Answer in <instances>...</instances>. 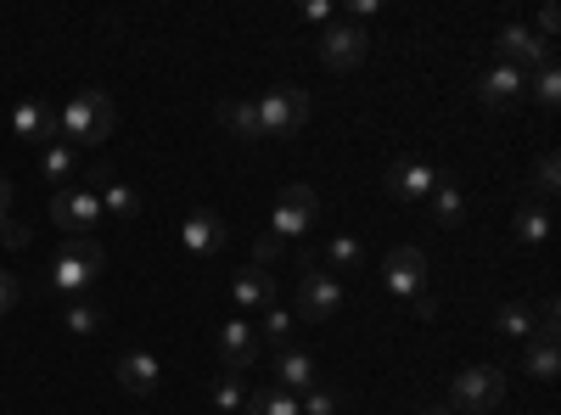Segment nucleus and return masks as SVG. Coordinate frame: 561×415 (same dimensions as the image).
Masks as SVG:
<instances>
[{"instance_id": "8", "label": "nucleus", "mask_w": 561, "mask_h": 415, "mask_svg": "<svg viewBox=\"0 0 561 415\" xmlns=\"http://www.w3.org/2000/svg\"><path fill=\"white\" fill-rule=\"evenodd\" d=\"M51 219L68 230V237H90V230H96L107 214H102V197H96V192H90L84 180H79V186L57 192V203H51Z\"/></svg>"}, {"instance_id": "5", "label": "nucleus", "mask_w": 561, "mask_h": 415, "mask_svg": "<svg viewBox=\"0 0 561 415\" xmlns=\"http://www.w3.org/2000/svg\"><path fill=\"white\" fill-rule=\"evenodd\" d=\"M96 275H102V247L90 242V237H73V242L57 253V264H51V287H57V292H84Z\"/></svg>"}, {"instance_id": "3", "label": "nucleus", "mask_w": 561, "mask_h": 415, "mask_svg": "<svg viewBox=\"0 0 561 415\" xmlns=\"http://www.w3.org/2000/svg\"><path fill=\"white\" fill-rule=\"evenodd\" d=\"M494 404H505V371H500V365H466V371L449 382V404L444 410L489 415Z\"/></svg>"}, {"instance_id": "16", "label": "nucleus", "mask_w": 561, "mask_h": 415, "mask_svg": "<svg viewBox=\"0 0 561 415\" xmlns=\"http://www.w3.org/2000/svg\"><path fill=\"white\" fill-rule=\"evenodd\" d=\"M180 242H185V247H192L197 258H208V253H219V247H225V219H219L214 208H197L192 219H185V224H180Z\"/></svg>"}, {"instance_id": "20", "label": "nucleus", "mask_w": 561, "mask_h": 415, "mask_svg": "<svg viewBox=\"0 0 561 415\" xmlns=\"http://www.w3.org/2000/svg\"><path fill=\"white\" fill-rule=\"evenodd\" d=\"M270 303H275V281L264 269H242L237 275V309L248 314V309H270Z\"/></svg>"}, {"instance_id": "22", "label": "nucleus", "mask_w": 561, "mask_h": 415, "mask_svg": "<svg viewBox=\"0 0 561 415\" xmlns=\"http://www.w3.org/2000/svg\"><path fill=\"white\" fill-rule=\"evenodd\" d=\"M253 332H259V348L280 354V348H293V343H287V337H293V314L280 309V303H270V309H264V320H259Z\"/></svg>"}, {"instance_id": "15", "label": "nucleus", "mask_w": 561, "mask_h": 415, "mask_svg": "<svg viewBox=\"0 0 561 415\" xmlns=\"http://www.w3.org/2000/svg\"><path fill=\"white\" fill-rule=\"evenodd\" d=\"M84 186L102 197V214H113V219H135V214H140V197L124 186V180H118L107 163H102V169H90V174H84Z\"/></svg>"}, {"instance_id": "4", "label": "nucleus", "mask_w": 561, "mask_h": 415, "mask_svg": "<svg viewBox=\"0 0 561 415\" xmlns=\"http://www.w3.org/2000/svg\"><path fill=\"white\" fill-rule=\"evenodd\" d=\"M253 113H259V135H298L309 118V96L298 84H275L253 102Z\"/></svg>"}, {"instance_id": "12", "label": "nucleus", "mask_w": 561, "mask_h": 415, "mask_svg": "<svg viewBox=\"0 0 561 415\" xmlns=\"http://www.w3.org/2000/svg\"><path fill=\"white\" fill-rule=\"evenodd\" d=\"M259 332H253V320L248 314H230L225 326H219V359H225V371H248V365H259Z\"/></svg>"}, {"instance_id": "33", "label": "nucleus", "mask_w": 561, "mask_h": 415, "mask_svg": "<svg viewBox=\"0 0 561 415\" xmlns=\"http://www.w3.org/2000/svg\"><path fill=\"white\" fill-rule=\"evenodd\" d=\"M556 174H561V163H556V152H545V158H539V174H534V192H539V197H556V186H561Z\"/></svg>"}, {"instance_id": "1", "label": "nucleus", "mask_w": 561, "mask_h": 415, "mask_svg": "<svg viewBox=\"0 0 561 415\" xmlns=\"http://www.w3.org/2000/svg\"><path fill=\"white\" fill-rule=\"evenodd\" d=\"M57 129H62L68 147H102L118 129V107H113L107 90H79V96L57 113Z\"/></svg>"}, {"instance_id": "9", "label": "nucleus", "mask_w": 561, "mask_h": 415, "mask_svg": "<svg viewBox=\"0 0 561 415\" xmlns=\"http://www.w3.org/2000/svg\"><path fill=\"white\" fill-rule=\"evenodd\" d=\"M314 214H320V197L309 192V186H287L275 197V214H270V237H309V224H314Z\"/></svg>"}, {"instance_id": "29", "label": "nucleus", "mask_w": 561, "mask_h": 415, "mask_svg": "<svg viewBox=\"0 0 561 415\" xmlns=\"http://www.w3.org/2000/svg\"><path fill=\"white\" fill-rule=\"evenodd\" d=\"M528 90H534V102H539L545 113H556V107H561V68H556V62H545V68H534V79H528Z\"/></svg>"}, {"instance_id": "31", "label": "nucleus", "mask_w": 561, "mask_h": 415, "mask_svg": "<svg viewBox=\"0 0 561 415\" xmlns=\"http://www.w3.org/2000/svg\"><path fill=\"white\" fill-rule=\"evenodd\" d=\"M242 404H248L242 377H237V371H219V377H214V410H242Z\"/></svg>"}, {"instance_id": "35", "label": "nucleus", "mask_w": 561, "mask_h": 415, "mask_svg": "<svg viewBox=\"0 0 561 415\" xmlns=\"http://www.w3.org/2000/svg\"><path fill=\"white\" fill-rule=\"evenodd\" d=\"M18 298H23V281L12 269H0V314H12L18 309Z\"/></svg>"}, {"instance_id": "25", "label": "nucleus", "mask_w": 561, "mask_h": 415, "mask_svg": "<svg viewBox=\"0 0 561 415\" xmlns=\"http://www.w3.org/2000/svg\"><path fill=\"white\" fill-rule=\"evenodd\" d=\"M545 237H550L545 203H523V208H517V242H523V247H545Z\"/></svg>"}, {"instance_id": "2", "label": "nucleus", "mask_w": 561, "mask_h": 415, "mask_svg": "<svg viewBox=\"0 0 561 415\" xmlns=\"http://www.w3.org/2000/svg\"><path fill=\"white\" fill-rule=\"evenodd\" d=\"M343 303H348L343 275H332L314 253H298V314L304 320H332Z\"/></svg>"}, {"instance_id": "23", "label": "nucleus", "mask_w": 561, "mask_h": 415, "mask_svg": "<svg viewBox=\"0 0 561 415\" xmlns=\"http://www.w3.org/2000/svg\"><path fill=\"white\" fill-rule=\"evenodd\" d=\"M242 415H298V393H287V388H259V393H248Z\"/></svg>"}, {"instance_id": "21", "label": "nucleus", "mask_w": 561, "mask_h": 415, "mask_svg": "<svg viewBox=\"0 0 561 415\" xmlns=\"http://www.w3.org/2000/svg\"><path fill=\"white\" fill-rule=\"evenodd\" d=\"M494 332H500L505 343H528V337H534V309H528V303H500V309H494Z\"/></svg>"}, {"instance_id": "27", "label": "nucleus", "mask_w": 561, "mask_h": 415, "mask_svg": "<svg viewBox=\"0 0 561 415\" xmlns=\"http://www.w3.org/2000/svg\"><path fill=\"white\" fill-rule=\"evenodd\" d=\"M62 332H68V337H96V332H102V309L84 303V298H73V303L62 309Z\"/></svg>"}, {"instance_id": "37", "label": "nucleus", "mask_w": 561, "mask_h": 415, "mask_svg": "<svg viewBox=\"0 0 561 415\" xmlns=\"http://www.w3.org/2000/svg\"><path fill=\"white\" fill-rule=\"evenodd\" d=\"M410 309H415V320H433V309H438V303H433V292H415V298H410Z\"/></svg>"}, {"instance_id": "14", "label": "nucleus", "mask_w": 561, "mask_h": 415, "mask_svg": "<svg viewBox=\"0 0 561 415\" xmlns=\"http://www.w3.org/2000/svg\"><path fill=\"white\" fill-rule=\"evenodd\" d=\"M12 135L28 147H57L62 141V129H57V107H45V102H18L12 113Z\"/></svg>"}, {"instance_id": "17", "label": "nucleus", "mask_w": 561, "mask_h": 415, "mask_svg": "<svg viewBox=\"0 0 561 415\" xmlns=\"http://www.w3.org/2000/svg\"><path fill=\"white\" fill-rule=\"evenodd\" d=\"M118 382H124L135 399H152V393H158V359H152L147 348H129V354L118 359Z\"/></svg>"}, {"instance_id": "11", "label": "nucleus", "mask_w": 561, "mask_h": 415, "mask_svg": "<svg viewBox=\"0 0 561 415\" xmlns=\"http://www.w3.org/2000/svg\"><path fill=\"white\" fill-rule=\"evenodd\" d=\"M382 287H388L393 298L427 292V253H421V247H393L388 264H382Z\"/></svg>"}, {"instance_id": "7", "label": "nucleus", "mask_w": 561, "mask_h": 415, "mask_svg": "<svg viewBox=\"0 0 561 415\" xmlns=\"http://www.w3.org/2000/svg\"><path fill=\"white\" fill-rule=\"evenodd\" d=\"M365 51H370V34L359 28V23H325V34H320V62L332 68V73H348V68H359L365 62Z\"/></svg>"}, {"instance_id": "28", "label": "nucleus", "mask_w": 561, "mask_h": 415, "mask_svg": "<svg viewBox=\"0 0 561 415\" xmlns=\"http://www.w3.org/2000/svg\"><path fill=\"white\" fill-rule=\"evenodd\" d=\"M73 174H79V152H73L68 141H57V147L39 152V180H73Z\"/></svg>"}, {"instance_id": "36", "label": "nucleus", "mask_w": 561, "mask_h": 415, "mask_svg": "<svg viewBox=\"0 0 561 415\" xmlns=\"http://www.w3.org/2000/svg\"><path fill=\"white\" fill-rule=\"evenodd\" d=\"M7 247H28V224H18V219H7V237H0Z\"/></svg>"}, {"instance_id": "39", "label": "nucleus", "mask_w": 561, "mask_h": 415, "mask_svg": "<svg viewBox=\"0 0 561 415\" xmlns=\"http://www.w3.org/2000/svg\"><path fill=\"white\" fill-rule=\"evenodd\" d=\"M304 18H309V23H332V7H325V0H309Z\"/></svg>"}, {"instance_id": "40", "label": "nucleus", "mask_w": 561, "mask_h": 415, "mask_svg": "<svg viewBox=\"0 0 561 415\" xmlns=\"http://www.w3.org/2000/svg\"><path fill=\"white\" fill-rule=\"evenodd\" d=\"M550 34H556V7L539 12V39H550Z\"/></svg>"}, {"instance_id": "38", "label": "nucleus", "mask_w": 561, "mask_h": 415, "mask_svg": "<svg viewBox=\"0 0 561 415\" xmlns=\"http://www.w3.org/2000/svg\"><path fill=\"white\" fill-rule=\"evenodd\" d=\"M7 219H12V180L0 174V224H7Z\"/></svg>"}, {"instance_id": "34", "label": "nucleus", "mask_w": 561, "mask_h": 415, "mask_svg": "<svg viewBox=\"0 0 561 415\" xmlns=\"http://www.w3.org/2000/svg\"><path fill=\"white\" fill-rule=\"evenodd\" d=\"M280 253H287V242H280V237H270V230H264V237H253V269L259 264H275Z\"/></svg>"}, {"instance_id": "6", "label": "nucleus", "mask_w": 561, "mask_h": 415, "mask_svg": "<svg viewBox=\"0 0 561 415\" xmlns=\"http://www.w3.org/2000/svg\"><path fill=\"white\" fill-rule=\"evenodd\" d=\"M494 51H500V62H511V68H523V73H534V68H545V62H556V51H550V39H539L528 23H505L500 34H494Z\"/></svg>"}, {"instance_id": "10", "label": "nucleus", "mask_w": 561, "mask_h": 415, "mask_svg": "<svg viewBox=\"0 0 561 415\" xmlns=\"http://www.w3.org/2000/svg\"><path fill=\"white\" fill-rule=\"evenodd\" d=\"M438 186V169L421 163V158H393L388 163V197L393 203H427Z\"/></svg>"}, {"instance_id": "13", "label": "nucleus", "mask_w": 561, "mask_h": 415, "mask_svg": "<svg viewBox=\"0 0 561 415\" xmlns=\"http://www.w3.org/2000/svg\"><path fill=\"white\" fill-rule=\"evenodd\" d=\"M478 96H483V107H517L523 96H528V73L523 68H511V62H494V68H483V79H478Z\"/></svg>"}, {"instance_id": "32", "label": "nucleus", "mask_w": 561, "mask_h": 415, "mask_svg": "<svg viewBox=\"0 0 561 415\" xmlns=\"http://www.w3.org/2000/svg\"><path fill=\"white\" fill-rule=\"evenodd\" d=\"M359 264H365V247L354 237H337L332 247H325V269H332V275L337 269H359Z\"/></svg>"}, {"instance_id": "18", "label": "nucleus", "mask_w": 561, "mask_h": 415, "mask_svg": "<svg viewBox=\"0 0 561 415\" xmlns=\"http://www.w3.org/2000/svg\"><path fill=\"white\" fill-rule=\"evenodd\" d=\"M275 388H287V393H309L314 388V359L304 354V348H280L275 354Z\"/></svg>"}, {"instance_id": "19", "label": "nucleus", "mask_w": 561, "mask_h": 415, "mask_svg": "<svg viewBox=\"0 0 561 415\" xmlns=\"http://www.w3.org/2000/svg\"><path fill=\"white\" fill-rule=\"evenodd\" d=\"M427 203H433V224H444V230H455L466 219V192H460L455 174H438V186H433Z\"/></svg>"}, {"instance_id": "30", "label": "nucleus", "mask_w": 561, "mask_h": 415, "mask_svg": "<svg viewBox=\"0 0 561 415\" xmlns=\"http://www.w3.org/2000/svg\"><path fill=\"white\" fill-rule=\"evenodd\" d=\"M348 399H343V388H309L304 399H298V415H337Z\"/></svg>"}, {"instance_id": "41", "label": "nucleus", "mask_w": 561, "mask_h": 415, "mask_svg": "<svg viewBox=\"0 0 561 415\" xmlns=\"http://www.w3.org/2000/svg\"><path fill=\"white\" fill-rule=\"evenodd\" d=\"M421 415H455V410H444V404H433V410H421Z\"/></svg>"}, {"instance_id": "26", "label": "nucleus", "mask_w": 561, "mask_h": 415, "mask_svg": "<svg viewBox=\"0 0 561 415\" xmlns=\"http://www.w3.org/2000/svg\"><path fill=\"white\" fill-rule=\"evenodd\" d=\"M219 124L237 135V141H259V113H253V102H219Z\"/></svg>"}, {"instance_id": "24", "label": "nucleus", "mask_w": 561, "mask_h": 415, "mask_svg": "<svg viewBox=\"0 0 561 415\" xmlns=\"http://www.w3.org/2000/svg\"><path fill=\"white\" fill-rule=\"evenodd\" d=\"M523 371L528 377H539V382H556V371H561V354H556V343H523Z\"/></svg>"}]
</instances>
